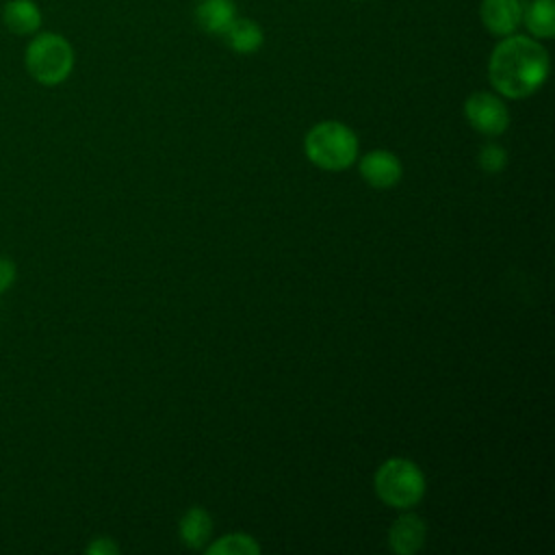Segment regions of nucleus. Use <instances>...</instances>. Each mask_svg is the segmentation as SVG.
Returning a JSON list of instances; mask_svg holds the SVG:
<instances>
[{
    "instance_id": "1",
    "label": "nucleus",
    "mask_w": 555,
    "mask_h": 555,
    "mask_svg": "<svg viewBox=\"0 0 555 555\" xmlns=\"http://www.w3.org/2000/svg\"><path fill=\"white\" fill-rule=\"evenodd\" d=\"M546 48L531 35H507L494 46L488 61V78L494 91L509 100L533 95L548 78Z\"/></svg>"
},
{
    "instance_id": "2",
    "label": "nucleus",
    "mask_w": 555,
    "mask_h": 555,
    "mask_svg": "<svg viewBox=\"0 0 555 555\" xmlns=\"http://www.w3.org/2000/svg\"><path fill=\"white\" fill-rule=\"evenodd\" d=\"M304 152L319 169L343 171L358 158V137L343 121H319L306 132Z\"/></svg>"
},
{
    "instance_id": "3",
    "label": "nucleus",
    "mask_w": 555,
    "mask_h": 555,
    "mask_svg": "<svg viewBox=\"0 0 555 555\" xmlns=\"http://www.w3.org/2000/svg\"><path fill=\"white\" fill-rule=\"evenodd\" d=\"M375 494L395 509H412L425 496V475L416 462L408 457H390L375 470Z\"/></svg>"
},
{
    "instance_id": "4",
    "label": "nucleus",
    "mask_w": 555,
    "mask_h": 555,
    "mask_svg": "<svg viewBox=\"0 0 555 555\" xmlns=\"http://www.w3.org/2000/svg\"><path fill=\"white\" fill-rule=\"evenodd\" d=\"M24 61L28 74L37 82L54 87L69 78L74 69V50L65 37L56 33H41L28 43Z\"/></svg>"
},
{
    "instance_id": "5",
    "label": "nucleus",
    "mask_w": 555,
    "mask_h": 555,
    "mask_svg": "<svg viewBox=\"0 0 555 555\" xmlns=\"http://www.w3.org/2000/svg\"><path fill=\"white\" fill-rule=\"evenodd\" d=\"M466 121L486 137L503 134L509 126V111L505 102L490 91H475L464 102Z\"/></svg>"
},
{
    "instance_id": "6",
    "label": "nucleus",
    "mask_w": 555,
    "mask_h": 555,
    "mask_svg": "<svg viewBox=\"0 0 555 555\" xmlns=\"http://www.w3.org/2000/svg\"><path fill=\"white\" fill-rule=\"evenodd\" d=\"M522 0H481L479 20L494 37H507L522 24Z\"/></svg>"
},
{
    "instance_id": "7",
    "label": "nucleus",
    "mask_w": 555,
    "mask_h": 555,
    "mask_svg": "<svg viewBox=\"0 0 555 555\" xmlns=\"http://www.w3.org/2000/svg\"><path fill=\"white\" fill-rule=\"evenodd\" d=\"M401 160L390 150H371L360 158V176L373 189H390L401 180Z\"/></svg>"
},
{
    "instance_id": "8",
    "label": "nucleus",
    "mask_w": 555,
    "mask_h": 555,
    "mask_svg": "<svg viewBox=\"0 0 555 555\" xmlns=\"http://www.w3.org/2000/svg\"><path fill=\"white\" fill-rule=\"evenodd\" d=\"M427 527L416 514L399 516L388 529V546L397 555H414L423 548Z\"/></svg>"
},
{
    "instance_id": "9",
    "label": "nucleus",
    "mask_w": 555,
    "mask_h": 555,
    "mask_svg": "<svg viewBox=\"0 0 555 555\" xmlns=\"http://www.w3.org/2000/svg\"><path fill=\"white\" fill-rule=\"evenodd\" d=\"M236 17V4L232 0H199L195 9V20L199 28L208 35H219L228 30V26Z\"/></svg>"
},
{
    "instance_id": "10",
    "label": "nucleus",
    "mask_w": 555,
    "mask_h": 555,
    "mask_svg": "<svg viewBox=\"0 0 555 555\" xmlns=\"http://www.w3.org/2000/svg\"><path fill=\"white\" fill-rule=\"evenodd\" d=\"M225 43L238 52V54H254L256 50H260L262 41H264V33L260 28V24L251 17H234V22L228 26V30L223 33Z\"/></svg>"
},
{
    "instance_id": "11",
    "label": "nucleus",
    "mask_w": 555,
    "mask_h": 555,
    "mask_svg": "<svg viewBox=\"0 0 555 555\" xmlns=\"http://www.w3.org/2000/svg\"><path fill=\"white\" fill-rule=\"evenodd\" d=\"M178 533L184 546L189 548H204L210 533H212V520L210 514L202 507H189L178 522Z\"/></svg>"
},
{
    "instance_id": "12",
    "label": "nucleus",
    "mask_w": 555,
    "mask_h": 555,
    "mask_svg": "<svg viewBox=\"0 0 555 555\" xmlns=\"http://www.w3.org/2000/svg\"><path fill=\"white\" fill-rule=\"evenodd\" d=\"M2 22L15 35H33L41 26V11L33 0H11L4 4Z\"/></svg>"
},
{
    "instance_id": "13",
    "label": "nucleus",
    "mask_w": 555,
    "mask_h": 555,
    "mask_svg": "<svg viewBox=\"0 0 555 555\" xmlns=\"http://www.w3.org/2000/svg\"><path fill=\"white\" fill-rule=\"evenodd\" d=\"M522 24L538 41L555 35V0H531L522 9Z\"/></svg>"
},
{
    "instance_id": "14",
    "label": "nucleus",
    "mask_w": 555,
    "mask_h": 555,
    "mask_svg": "<svg viewBox=\"0 0 555 555\" xmlns=\"http://www.w3.org/2000/svg\"><path fill=\"white\" fill-rule=\"evenodd\" d=\"M210 555H256L260 553V544L249 533H228L212 544L206 546Z\"/></svg>"
},
{
    "instance_id": "15",
    "label": "nucleus",
    "mask_w": 555,
    "mask_h": 555,
    "mask_svg": "<svg viewBox=\"0 0 555 555\" xmlns=\"http://www.w3.org/2000/svg\"><path fill=\"white\" fill-rule=\"evenodd\" d=\"M479 167L483 169V171H488V173H499L503 167H505V163H507V154H505V150L503 147H499V145H483L481 150H479Z\"/></svg>"
},
{
    "instance_id": "16",
    "label": "nucleus",
    "mask_w": 555,
    "mask_h": 555,
    "mask_svg": "<svg viewBox=\"0 0 555 555\" xmlns=\"http://www.w3.org/2000/svg\"><path fill=\"white\" fill-rule=\"evenodd\" d=\"M15 275H17V269H15V262L7 256H0V295L13 286L15 282Z\"/></svg>"
},
{
    "instance_id": "17",
    "label": "nucleus",
    "mask_w": 555,
    "mask_h": 555,
    "mask_svg": "<svg viewBox=\"0 0 555 555\" xmlns=\"http://www.w3.org/2000/svg\"><path fill=\"white\" fill-rule=\"evenodd\" d=\"M117 551H119V546L111 538H93L87 544V553H91V555H115Z\"/></svg>"
},
{
    "instance_id": "18",
    "label": "nucleus",
    "mask_w": 555,
    "mask_h": 555,
    "mask_svg": "<svg viewBox=\"0 0 555 555\" xmlns=\"http://www.w3.org/2000/svg\"><path fill=\"white\" fill-rule=\"evenodd\" d=\"M356 2H360V0H356Z\"/></svg>"
}]
</instances>
